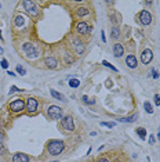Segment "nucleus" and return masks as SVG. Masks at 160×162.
Returning a JSON list of instances; mask_svg holds the SVG:
<instances>
[{"instance_id":"nucleus-1","label":"nucleus","mask_w":160,"mask_h":162,"mask_svg":"<svg viewBox=\"0 0 160 162\" xmlns=\"http://www.w3.org/2000/svg\"><path fill=\"white\" fill-rule=\"evenodd\" d=\"M46 151L51 157H58L65 151V143L62 140H50V141H47Z\"/></svg>"},{"instance_id":"nucleus-2","label":"nucleus","mask_w":160,"mask_h":162,"mask_svg":"<svg viewBox=\"0 0 160 162\" xmlns=\"http://www.w3.org/2000/svg\"><path fill=\"white\" fill-rule=\"evenodd\" d=\"M21 51H22V54H24V57L29 58V60H36V58L40 57V50H39L32 42L22 43Z\"/></svg>"},{"instance_id":"nucleus-3","label":"nucleus","mask_w":160,"mask_h":162,"mask_svg":"<svg viewBox=\"0 0 160 162\" xmlns=\"http://www.w3.org/2000/svg\"><path fill=\"white\" fill-rule=\"evenodd\" d=\"M46 115L51 121H61L64 118V111L58 105H48L46 110Z\"/></svg>"},{"instance_id":"nucleus-4","label":"nucleus","mask_w":160,"mask_h":162,"mask_svg":"<svg viewBox=\"0 0 160 162\" xmlns=\"http://www.w3.org/2000/svg\"><path fill=\"white\" fill-rule=\"evenodd\" d=\"M25 108H26V103L22 99H15L9 103V110H10V112L14 115L21 114L22 111H25Z\"/></svg>"},{"instance_id":"nucleus-5","label":"nucleus","mask_w":160,"mask_h":162,"mask_svg":"<svg viewBox=\"0 0 160 162\" xmlns=\"http://www.w3.org/2000/svg\"><path fill=\"white\" fill-rule=\"evenodd\" d=\"M75 32L79 36H89L92 32V25H90L87 21H77L75 25Z\"/></svg>"},{"instance_id":"nucleus-6","label":"nucleus","mask_w":160,"mask_h":162,"mask_svg":"<svg viewBox=\"0 0 160 162\" xmlns=\"http://www.w3.org/2000/svg\"><path fill=\"white\" fill-rule=\"evenodd\" d=\"M59 128L66 133H72L75 130V121L72 115H64V118L59 121Z\"/></svg>"},{"instance_id":"nucleus-7","label":"nucleus","mask_w":160,"mask_h":162,"mask_svg":"<svg viewBox=\"0 0 160 162\" xmlns=\"http://www.w3.org/2000/svg\"><path fill=\"white\" fill-rule=\"evenodd\" d=\"M137 22L139 25H144V27H148V25L152 24V14L149 10H141V11L137 14Z\"/></svg>"},{"instance_id":"nucleus-8","label":"nucleus","mask_w":160,"mask_h":162,"mask_svg":"<svg viewBox=\"0 0 160 162\" xmlns=\"http://www.w3.org/2000/svg\"><path fill=\"white\" fill-rule=\"evenodd\" d=\"M26 112L29 115H35L39 112V108H40V103H39L37 99H35V97H28L26 99Z\"/></svg>"},{"instance_id":"nucleus-9","label":"nucleus","mask_w":160,"mask_h":162,"mask_svg":"<svg viewBox=\"0 0 160 162\" xmlns=\"http://www.w3.org/2000/svg\"><path fill=\"white\" fill-rule=\"evenodd\" d=\"M22 7H24L25 11H26L30 17H39V15H40V9H39V6L35 2H29V0L22 2Z\"/></svg>"},{"instance_id":"nucleus-10","label":"nucleus","mask_w":160,"mask_h":162,"mask_svg":"<svg viewBox=\"0 0 160 162\" xmlns=\"http://www.w3.org/2000/svg\"><path fill=\"white\" fill-rule=\"evenodd\" d=\"M72 47H73L75 53H76L77 56H82V54L84 53V50H86L84 42L82 39H79V38H73V39H72Z\"/></svg>"},{"instance_id":"nucleus-11","label":"nucleus","mask_w":160,"mask_h":162,"mask_svg":"<svg viewBox=\"0 0 160 162\" xmlns=\"http://www.w3.org/2000/svg\"><path fill=\"white\" fill-rule=\"evenodd\" d=\"M152 60H153V51L151 49H144L141 53V63L144 65H148L149 63H152Z\"/></svg>"},{"instance_id":"nucleus-12","label":"nucleus","mask_w":160,"mask_h":162,"mask_svg":"<svg viewBox=\"0 0 160 162\" xmlns=\"http://www.w3.org/2000/svg\"><path fill=\"white\" fill-rule=\"evenodd\" d=\"M44 64H46V67H47L48 69H57L59 67V61L57 60L55 57H53V56L46 57L44 58Z\"/></svg>"},{"instance_id":"nucleus-13","label":"nucleus","mask_w":160,"mask_h":162,"mask_svg":"<svg viewBox=\"0 0 160 162\" xmlns=\"http://www.w3.org/2000/svg\"><path fill=\"white\" fill-rule=\"evenodd\" d=\"M11 162H30V157L24 153H17L11 157Z\"/></svg>"},{"instance_id":"nucleus-14","label":"nucleus","mask_w":160,"mask_h":162,"mask_svg":"<svg viewBox=\"0 0 160 162\" xmlns=\"http://www.w3.org/2000/svg\"><path fill=\"white\" fill-rule=\"evenodd\" d=\"M126 65L130 69H135L138 67V60L134 54H127V57H126Z\"/></svg>"},{"instance_id":"nucleus-15","label":"nucleus","mask_w":160,"mask_h":162,"mask_svg":"<svg viewBox=\"0 0 160 162\" xmlns=\"http://www.w3.org/2000/svg\"><path fill=\"white\" fill-rule=\"evenodd\" d=\"M123 54H124V46L122 43H115L113 45V56L116 58H120Z\"/></svg>"},{"instance_id":"nucleus-16","label":"nucleus","mask_w":160,"mask_h":162,"mask_svg":"<svg viewBox=\"0 0 160 162\" xmlns=\"http://www.w3.org/2000/svg\"><path fill=\"white\" fill-rule=\"evenodd\" d=\"M91 14V10L89 9V7H77L76 10H75V15H76L77 18H82V17H87V15Z\"/></svg>"},{"instance_id":"nucleus-17","label":"nucleus","mask_w":160,"mask_h":162,"mask_svg":"<svg viewBox=\"0 0 160 162\" xmlns=\"http://www.w3.org/2000/svg\"><path fill=\"white\" fill-rule=\"evenodd\" d=\"M138 119V115L134 114V115H130V117H123V118H119L117 121H120L122 123H133Z\"/></svg>"},{"instance_id":"nucleus-18","label":"nucleus","mask_w":160,"mask_h":162,"mask_svg":"<svg viewBox=\"0 0 160 162\" xmlns=\"http://www.w3.org/2000/svg\"><path fill=\"white\" fill-rule=\"evenodd\" d=\"M50 94L54 97V99L58 100V101H65L66 100L62 93H59V92H57V90H54V89H50Z\"/></svg>"},{"instance_id":"nucleus-19","label":"nucleus","mask_w":160,"mask_h":162,"mask_svg":"<svg viewBox=\"0 0 160 162\" xmlns=\"http://www.w3.org/2000/svg\"><path fill=\"white\" fill-rule=\"evenodd\" d=\"M135 133L138 135V137L141 139V140H146V129L145 128H137L135 129Z\"/></svg>"},{"instance_id":"nucleus-20","label":"nucleus","mask_w":160,"mask_h":162,"mask_svg":"<svg viewBox=\"0 0 160 162\" xmlns=\"http://www.w3.org/2000/svg\"><path fill=\"white\" fill-rule=\"evenodd\" d=\"M120 35H122V33H120V28L119 27H112V32H110V36H112V39H115V40H117L119 38H120Z\"/></svg>"},{"instance_id":"nucleus-21","label":"nucleus","mask_w":160,"mask_h":162,"mask_svg":"<svg viewBox=\"0 0 160 162\" xmlns=\"http://www.w3.org/2000/svg\"><path fill=\"white\" fill-rule=\"evenodd\" d=\"M4 140H6V136H4V132L0 130V155H4Z\"/></svg>"},{"instance_id":"nucleus-22","label":"nucleus","mask_w":160,"mask_h":162,"mask_svg":"<svg viewBox=\"0 0 160 162\" xmlns=\"http://www.w3.org/2000/svg\"><path fill=\"white\" fill-rule=\"evenodd\" d=\"M68 83H69V87H72V89H77L80 86V81L76 78H71L68 81Z\"/></svg>"},{"instance_id":"nucleus-23","label":"nucleus","mask_w":160,"mask_h":162,"mask_svg":"<svg viewBox=\"0 0 160 162\" xmlns=\"http://www.w3.org/2000/svg\"><path fill=\"white\" fill-rule=\"evenodd\" d=\"M14 25L15 27H22V25H25V18L22 17V15H17V17L14 18Z\"/></svg>"},{"instance_id":"nucleus-24","label":"nucleus","mask_w":160,"mask_h":162,"mask_svg":"<svg viewBox=\"0 0 160 162\" xmlns=\"http://www.w3.org/2000/svg\"><path fill=\"white\" fill-rule=\"evenodd\" d=\"M82 103L86 105H94L95 104V99H90L89 96H82Z\"/></svg>"},{"instance_id":"nucleus-25","label":"nucleus","mask_w":160,"mask_h":162,"mask_svg":"<svg viewBox=\"0 0 160 162\" xmlns=\"http://www.w3.org/2000/svg\"><path fill=\"white\" fill-rule=\"evenodd\" d=\"M102 65H104V67H106V68H109V69H112L113 72H119V69L116 68V67H113L112 64H110L109 61H106V60H102Z\"/></svg>"},{"instance_id":"nucleus-26","label":"nucleus","mask_w":160,"mask_h":162,"mask_svg":"<svg viewBox=\"0 0 160 162\" xmlns=\"http://www.w3.org/2000/svg\"><path fill=\"white\" fill-rule=\"evenodd\" d=\"M144 108H145V111L148 112V114H153V107H152V104L149 101H145L144 103Z\"/></svg>"},{"instance_id":"nucleus-27","label":"nucleus","mask_w":160,"mask_h":162,"mask_svg":"<svg viewBox=\"0 0 160 162\" xmlns=\"http://www.w3.org/2000/svg\"><path fill=\"white\" fill-rule=\"evenodd\" d=\"M64 58H65V64H72V63L75 61V58L72 57L69 53H65V54H64Z\"/></svg>"},{"instance_id":"nucleus-28","label":"nucleus","mask_w":160,"mask_h":162,"mask_svg":"<svg viewBox=\"0 0 160 162\" xmlns=\"http://www.w3.org/2000/svg\"><path fill=\"white\" fill-rule=\"evenodd\" d=\"M15 69H17V72H18V74H19L21 76H25V75H26V69H25L22 65H17V68H15Z\"/></svg>"},{"instance_id":"nucleus-29","label":"nucleus","mask_w":160,"mask_h":162,"mask_svg":"<svg viewBox=\"0 0 160 162\" xmlns=\"http://www.w3.org/2000/svg\"><path fill=\"white\" fill-rule=\"evenodd\" d=\"M99 125L104 126V128H109V129H113V128L116 126V123L115 122H101Z\"/></svg>"},{"instance_id":"nucleus-30","label":"nucleus","mask_w":160,"mask_h":162,"mask_svg":"<svg viewBox=\"0 0 160 162\" xmlns=\"http://www.w3.org/2000/svg\"><path fill=\"white\" fill-rule=\"evenodd\" d=\"M151 75H152V78H153V79H159L160 74H159V71H157L156 68H152L151 69Z\"/></svg>"},{"instance_id":"nucleus-31","label":"nucleus","mask_w":160,"mask_h":162,"mask_svg":"<svg viewBox=\"0 0 160 162\" xmlns=\"http://www.w3.org/2000/svg\"><path fill=\"white\" fill-rule=\"evenodd\" d=\"M0 67H2L3 69H7L9 68V61H7L6 58H3V60L0 61Z\"/></svg>"},{"instance_id":"nucleus-32","label":"nucleus","mask_w":160,"mask_h":162,"mask_svg":"<svg viewBox=\"0 0 160 162\" xmlns=\"http://www.w3.org/2000/svg\"><path fill=\"white\" fill-rule=\"evenodd\" d=\"M95 162H110V159L108 158V157L102 155V157H99V158H97V159H95Z\"/></svg>"},{"instance_id":"nucleus-33","label":"nucleus","mask_w":160,"mask_h":162,"mask_svg":"<svg viewBox=\"0 0 160 162\" xmlns=\"http://www.w3.org/2000/svg\"><path fill=\"white\" fill-rule=\"evenodd\" d=\"M148 141H149V144H151V146H155V144H156V137H155V135H151V136H149Z\"/></svg>"},{"instance_id":"nucleus-34","label":"nucleus","mask_w":160,"mask_h":162,"mask_svg":"<svg viewBox=\"0 0 160 162\" xmlns=\"http://www.w3.org/2000/svg\"><path fill=\"white\" fill-rule=\"evenodd\" d=\"M155 105H157V107H160V94H155Z\"/></svg>"},{"instance_id":"nucleus-35","label":"nucleus","mask_w":160,"mask_h":162,"mask_svg":"<svg viewBox=\"0 0 160 162\" xmlns=\"http://www.w3.org/2000/svg\"><path fill=\"white\" fill-rule=\"evenodd\" d=\"M15 92H24V90H22V89H18L17 86H11V89H10V94L15 93Z\"/></svg>"},{"instance_id":"nucleus-36","label":"nucleus","mask_w":160,"mask_h":162,"mask_svg":"<svg viewBox=\"0 0 160 162\" xmlns=\"http://www.w3.org/2000/svg\"><path fill=\"white\" fill-rule=\"evenodd\" d=\"M101 39H102V43H106V36H105L104 31H101Z\"/></svg>"},{"instance_id":"nucleus-37","label":"nucleus","mask_w":160,"mask_h":162,"mask_svg":"<svg viewBox=\"0 0 160 162\" xmlns=\"http://www.w3.org/2000/svg\"><path fill=\"white\" fill-rule=\"evenodd\" d=\"M157 141H160V128L157 129Z\"/></svg>"},{"instance_id":"nucleus-38","label":"nucleus","mask_w":160,"mask_h":162,"mask_svg":"<svg viewBox=\"0 0 160 162\" xmlns=\"http://www.w3.org/2000/svg\"><path fill=\"white\" fill-rule=\"evenodd\" d=\"M7 74H9L10 76H15V74H14V72H12V71H7Z\"/></svg>"},{"instance_id":"nucleus-39","label":"nucleus","mask_w":160,"mask_h":162,"mask_svg":"<svg viewBox=\"0 0 160 162\" xmlns=\"http://www.w3.org/2000/svg\"><path fill=\"white\" fill-rule=\"evenodd\" d=\"M91 150H92V148H91V147H90V148H89V150H87V154H86V155H90V154H91Z\"/></svg>"},{"instance_id":"nucleus-40","label":"nucleus","mask_w":160,"mask_h":162,"mask_svg":"<svg viewBox=\"0 0 160 162\" xmlns=\"http://www.w3.org/2000/svg\"><path fill=\"white\" fill-rule=\"evenodd\" d=\"M0 54H4V50H3V47L0 46Z\"/></svg>"},{"instance_id":"nucleus-41","label":"nucleus","mask_w":160,"mask_h":162,"mask_svg":"<svg viewBox=\"0 0 160 162\" xmlns=\"http://www.w3.org/2000/svg\"><path fill=\"white\" fill-rule=\"evenodd\" d=\"M0 40H3V35H2V31H0Z\"/></svg>"},{"instance_id":"nucleus-42","label":"nucleus","mask_w":160,"mask_h":162,"mask_svg":"<svg viewBox=\"0 0 160 162\" xmlns=\"http://www.w3.org/2000/svg\"><path fill=\"white\" fill-rule=\"evenodd\" d=\"M51 162H58V161H51Z\"/></svg>"},{"instance_id":"nucleus-43","label":"nucleus","mask_w":160,"mask_h":162,"mask_svg":"<svg viewBox=\"0 0 160 162\" xmlns=\"http://www.w3.org/2000/svg\"><path fill=\"white\" fill-rule=\"evenodd\" d=\"M0 9H2V3H0Z\"/></svg>"}]
</instances>
